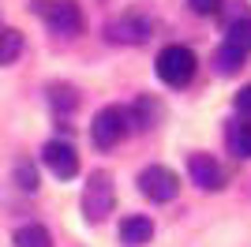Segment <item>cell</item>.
<instances>
[{
	"label": "cell",
	"mask_w": 251,
	"mask_h": 247,
	"mask_svg": "<svg viewBox=\"0 0 251 247\" xmlns=\"http://www.w3.org/2000/svg\"><path fill=\"white\" fill-rule=\"evenodd\" d=\"M15 184H19L23 191H38V169H34L30 161H19L15 165Z\"/></svg>",
	"instance_id": "e0dca14e"
},
{
	"label": "cell",
	"mask_w": 251,
	"mask_h": 247,
	"mask_svg": "<svg viewBox=\"0 0 251 247\" xmlns=\"http://www.w3.org/2000/svg\"><path fill=\"white\" fill-rule=\"evenodd\" d=\"M191 8L199 11V15H218V11H221V0H191Z\"/></svg>",
	"instance_id": "ac0fdd59"
},
{
	"label": "cell",
	"mask_w": 251,
	"mask_h": 247,
	"mask_svg": "<svg viewBox=\"0 0 251 247\" xmlns=\"http://www.w3.org/2000/svg\"><path fill=\"white\" fill-rule=\"evenodd\" d=\"M116 206V187H113V176L105 173V169H98V173H90V180H86L83 187V214L86 221H105V217L113 214Z\"/></svg>",
	"instance_id": "6da1fadb"
},
{
	"label": "cell",
	"mask_w": 251,
	"mask_h": 247,
	"mask_svg": "<svg viewBox=\"0 0 251 247\" xmlns=\"http://www.w3.org/2000/svg\"><path fill=\"white\" fill-rule=\"evenodd\" d=\"M150 236H154V221H150V217L131 214V217H124V221H120V240H124L127 247L150 244Z\"/></svg>",
	"instance_id": "9c48e42d"
},
{
	"label": "cell",
	"mask_w": 251,
	"mask_h": 247,
	"mask_svg": "<svg viewBox=\"0 0 251 247\" xmlns=\"http://www.w3.org/2000/svg\"><path fill=\"white\" fill-rule=\"evenodd\" d=\"M49 105L56 109V113H72L75 105H79V94H75V86L52 82V86H49Z\"/></svg>",
	"instance_id": "2e32d148"
},
{
	"label": "cell",
	"mask_w": 251,
	"mask_h": 247,
	"mask_svg": "<svg viewBox=\"0 0 251 247\" xmlns=\"http://www.w3.org/2000/svg\"><path fill=\"white\" fill-rule=\"evenodd\" d=\"M225 41H229V45H236V49H244V52L251 49V15H248V11H244V15H236V19L229 23Z\"/></svg>",
	"instance_id": "4fadbf2b"
},
{
	"label": "cell",
	"mask_w": 251,
	"mask_h": 247,
	"mask_svg": "<svg viewBox=\"0 0 251 247\" xmlns=\"http://www.w3.org/2000/svg\"><path fill=\"white\" fill-rule=\"evenodd\" d=\"M244 60H248V52L236 49V45H229V41H221L218 49H214V68H218L221 75H236L244 68Z\"/></svg>",
	"instance_id": "30bf717a"
},
{
	"label": "cell",
	"mask_w": 251,
	"mask_h": 247,
	"mask_svg": "<svg viewBox=\"0 0 251 247\" xmlns=\"http://www.w3.org/2000/svg\"><path fill=\"white\" fill-rule=\"evenodd\" d=\"M157 75L169 86H184L195 79V52L188 45H165L157 52Z\"/></svg>",
	"instance_id": "3957f363"
},
{
	"label": "cell",
	"mask_w": 251,
	"mask_h": 247,
	"mask_svg": "<svg viewBox=\"0 0 251 247\" xmlns=\"http://www.w3.org/2000/svg\"><path fill=\"white\" fill-rule=\"evenodd\" d=\"M157 116H161V105L154 101V98H139L135 109H127V120L135 124L139 131H147V127H154Z\"/></svg>",
	"instance_id": "8fae6325"
},
{
	"label": "cell",
	"mask_w": 251,
	"mask_h": 247,
	"mask_svg": "<svg viewBox=\"0 0 251 247\" xmlns=\"http://www.w3.org/2000/svg\"><path fill=\"white\" fill-rule=\"evenodd\" d=\"M229 146L236 157H251V120H236L229 127Z\"/></svg>",
	"instance_id": "9a60e30c"
},
{
	"label": "cell",
	"mask_w": 251,
	"mask_h": 247,
	"mask_svg": "<svg viewBox=\"0 0 251 247\" xmlns=\"http://www.w3.org/2000/svg\"><path fill=\"white\" fill-rule=\"evenodd\" d=\"M34 15H42V23L60 38L83 34V11L72 0H42V4H34Z\"/></svg>",
	"instance_id": "7a4b0ae2"
},
{
	"label": "cell",
	"mask_w": 251,
	"mask_h": 247,
	"mask_svg": "<svg viewBox=\"0 0 251 247\" xmlns=\"http://www.w3.org/2000/svg\"><path fill=\"white\" fill-rule=\"evenodd\" d=\"M127 127H131V120H127V109H120V105H105L101 113L94 116L90 139H94V146H101V150H113V146L127 135Z\"/></svg>",
	"instance_id": "277c9868"
},
{
	"label": "cell",
	"mask_w": 251,
	"mask_h": 247,
	"mask_svg": "<svg viewBox=\"0 0 251 247\" xmlns=\"http://www.w3.org/2000/svg\"><path fill=\"white\" fill-rule=\"evenodd\" d=\"M19 52H23V34L15 26H0V64L19 60Z\"/></svg>",
	"instance_id": "5bb4252c"
},
{
	"label": "cell",
	"mask_w": 251,
	"mask_h": 247,
	"mask_svg": "<svg viewBox=\"0 0 251 247\" xmlns=\"http://www.w3.org/2000/svg\"><path fill=\"white\" fill-rule=\"evenodd\" d=\"M236 113H244V116H251V86H244L240 94H236Z\"/></svg>",
	"instance_id": "d6986e66"
},
{
	"label": "cell",
	"mask_w": 251,
	"mask_h": 247,
	"mask_svg": "<svg viewBox=\"0 0 251 247\" xmlns=\"http://www.w3.org/2000/svg\"><path fill=\"white\" fill-rule=\"evenodd\" d=\"M42 161L49 165V173H52V176H60V180H72V176L79 173V154H75V146H72V143H64V139H52V143H45Z\"/></svg>",
	"instance_id": "8992f818"
},
{
	"label": "cell",
	"mask_w": 251,
	"mask_h": 247,
	"mask_svg": "<svg viewBox=\"0 0 251 247\" xmlns=\"http://www.w3.org/2000/svg\"><path fill=\"white\" fill-rule=\"evenodd\" d=\"M139 191H143L150 202H173V198L180 195V180L165 165H147V169L139 173Z\"/></svg>",
	"instance_id": "5b68a950"
},
{
	"label": "cell",
	"mask_w": 251,
	"mask_h": 247,
	"mask_svg": "<svg viewBox=\"0 0 251 247\" xmlns=\"http://www.w3.org/2000/svg\"><path fill=\"white\" fill-rule=\"evenodd\" d=\"M188 176L202 187V191H218V187H225V173H221V165L214 161L210 154H191L188 157Z\"/></svg>",
	"instance_id": "52a82bcc"
},
{
	"label": "cell",
	"mask_w": 251,
	"mask_h": 247,
	"mask_svg": "<svg viewBox=\"0 0 251 247\" xmlns=\"http://www.w3.org/2000/svg\"><path fill=\"white\" fill-rule=\"evenodd\" d=\"M11 244L15 247H52V236L45 225H23V228H15Z\"/></svg>",
	"instance_id": "7c38bea8"
},
{
	"label": "cell",
	"mask_w": 251,
	"mask_h": 247,
	"mask_svg": "<svg viewBox=\"0 0 251 247\" xmlns=\"http://www.w3.org/2000/svg\"><path fill=\"white\" fill-rule=\"evenodd\" d=\"M150 30H154V23L143 19V15H120L116 23H109V38L113 41H131V45L147 41Z\"/></svg>",
	"instance_id": "ba28073f"
}]
</instances>
